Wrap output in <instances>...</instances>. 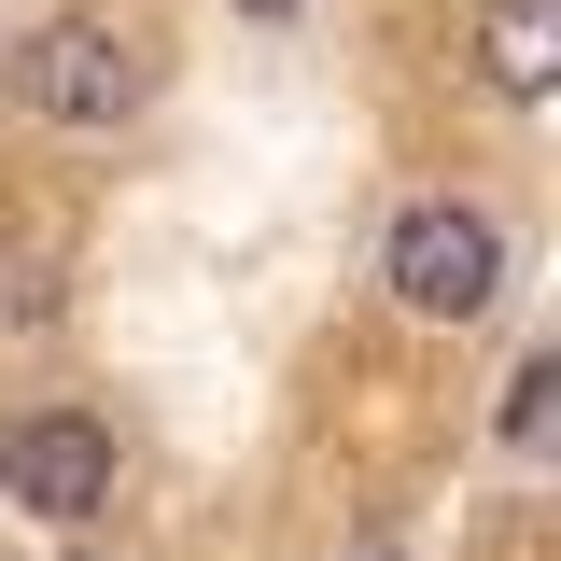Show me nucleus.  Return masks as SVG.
<instances>
[{"instance_id": "nucleus-1", "label": "nucleus", "mask_w": 561, "mask_h": 561, "mask_svg": "<svg viewBox=\"0 0 561 561\" xmlns=\"http://www.w3.org/2000/svg\"><path fill=\"white\" fill-rule=\"evenodd\" d=\"M393 309L408 323H478L491 295H505V225L491 210H463V197H421L408 225H393Z\"/></svg>"}, {"instance_id": "nucleus-2", "label": "nucleus", "mask_w": 561, "mask_h": 561, "mask_svg": "<svg viewBox=\"0 0 561 561\" xmlns=\"http://www.w3.org/2000/svg\"><path fill=\"white\" fill-rule=\"evenodd\" d=\"M0 491H14L28 519L84 534V519L113 505V421H84V408H28V421H0Z\"/></svg>"}, {"instance_id": "nucleus-3", "label": "nucleus", "mask_w": 561, "mask_h": 561, "mask_svg": "<svg viewBox=\"0 0 561 561\" xmlns=\"http://www.w3.org/2000/svg\"><path fill=\"white\" fill-rule=\"evenodd\" d=\"M14 99H28V113H57V127H113V113L140 99V57L99 28V14H57V28H28Z\"/></svg>"}, {"instance_id": "nucleus-4", "label": "nucleus", "mask_w": 561, "mask_h": 561, "mask_svg": "<svg viewBox=\"0 0 561 561\" xmlns=\"http://www.w3.org/2000/svg\"><path fill=\"white\" fill-rule=\"evenodd\" d=\"M478 57H491V84H505V99H548V84H561V14H548V0H491Z\"/></svg>"}, {"instance_id": "nucleus-5", "label": "nucleus", "mask_w": 561, "mask_h": 561, "mask_svg": "<svg viewBox=\"0 0 561 561\" xmlns=\"http://www.w3.org/2000/svg\"><path fill=\"white\" fill-rule=\"evenodd\" d=\"M548 408H561V365H519L505 379V449H548Z\"/></svg>"}, {"instance_id": "nucleus-6", "label": "nucleus", "mask_w": 561, "mask_h": 561, "mask_svg": "<svg viewBox=\"0 0 561 561\" xmlns=\"http://www.w3.org/2000/svg\"><path fill=\"white\" fill-rule=\"evenodd\" d=\"M239 14H309V0H239Z\"/></svg>"}]
</instances>
